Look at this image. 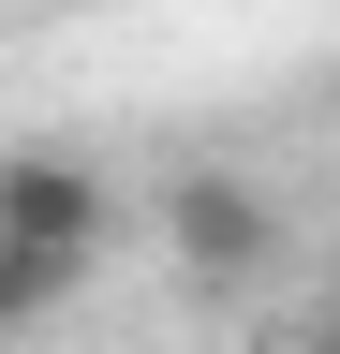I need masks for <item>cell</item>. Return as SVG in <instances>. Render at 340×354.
Instances as JSON below:
<instances>
[{
	"mask_svg": "<svg viewBox=\"0 0 340 354\" xmlns=\"http://www.w3.org/2000/svg\"><path fill=\"white\" fill-rule=\"evenodd\" d=\"M163 251H178L193 281H267V266H281V207L251 192V177L193 162L178 192H163Z\"/></svg>",
	"mask_w": 340,
	"mask_h": 354,
	"instance_id": "6da1fadb",
	"label": "cell"
},
{
	"mask_svg": "<svg viewBox=\"0 0 340 354\" xmlns=\"http://www.w3.org/2000/svg\"><path fill=\"white\" fill-rule=\"evenodd\" d=\"M104 221H118L104 162H74V148H0V236H30V251H74V266H89V251H104Z\"/></svg>",
	"mask_w": 340,
	"mask_h": 354,
	"instance_id": "7a4b0ae2",
	"label": "cell"
},
{
	"mask_svg": "<svg viewBox=\"0 0 340 354\" xmlns=\"http://www.w3.org/2000/svg\"><path fill=\"white\" fill-rule=\"evenodd\" d=\"M74 281H89L74 251H30V236H0V339H30V325H45V310L74 295Z\"/></svg>",
	"mask_w": 340,
	"mask_h": 354,
	"instance_id": "3957f363",
	"label": "cell"
},
{
	"mask_svg": "<svg viewBox=\"0 0 340 354\" xmlns=\"http://www.w3.org/2000/svg\"><path fill=\"white\" fill-rule=\"evenodd\" d=\"M45 15H104V0H45Z\"/></svg>",
	"mask_w": 340,
	"mask_h": 354,
	"instance_id": "277c9868",
	"label": "cell"
},
{
	"mask_svg": "<svg viewBox=\"0 0 340 354\" xmlns=\"http://www.w3.org/2000/svg\"><path fill=\"white\" fill-rule=\"evenodd\" d=\"M296 354H340V325H325V339H296Z\"/></svg>",
	"mask_w": 340,
	"mask_h": 354,
	"instance_id": "5b68a950",
	"label": "cell"
}]
</instances>
